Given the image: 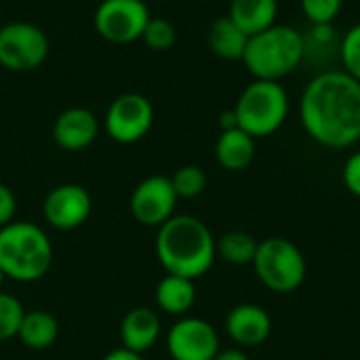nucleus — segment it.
<instances>
[{
    "instance_id": "obj_8",
    "label": "nucleus",
    "mask_w": 360,
    "mask_h": 360,
    "mask_svg": "<svg viewBox=\"0 0 360 360\" xmlns=\"http://www.w3.org/2000/svg\"><path fill=\"white\" fill-rule=\"evenodd\" d=\"M143 0H101L93 13L95 32L112 44H131L141 40L150 21Z\"/></svg>"
},
{
    "instance_id": "obj_30",
    "label": "nucleus",
    "mask_w": 360,
    "mask_h": 360,
    "mask_svg": "<svg viewBox=\"0 0 360 360\" xmlns=\"http://www.w3.org/2000/svg\"><path fill=\"white\" fill-rule=\"evenodd\" d=\"M219 129H221V131L238 129V120H236L234 108H232V110H226V112H221V114H219Z\"/></svg>"
},
{
    "instance_id": "obj_15",
    "label": "nucleus",
    "mask_w": 360,
    "mask_h": 360,
    "mask_svg": "<svg viewBox=\"0 0 360 360\" xmlns=\"http://www.w3.org/2000/svg\"><path fill=\"white\" fill-rule=\"evenodd\" d=\"M158 338H160V319L152 308L139 306L124 314L120 325L122 348L143 354L150 348H154Z\"/></svg>"
},
{
    "instance_id": "obj_6",
    "label": "nucleus",
    "mask_w": 360,
    "mask_h": 360,
    "mask_svg": "<svg viewBox=\"0 0 360 360\" xmlns=\"http://www.w3.org/2000/svg\"><path fill=\"white\" fill-rule=\"evenodd\" d=\"M251 266L264 287L283 295L297 291L308 274L304 253L295 247V243L281 236L262 240Z\"/></svg>"
},
{
    "instance_id": "obj_24",
    "label": "nucleus",
    "mask_w": 360,
    "mask_h": 360,
    "mask_svg": "<svg viewBox=\"0 0 360 360\" xmlns=\"http://www.w3.org/2000/svg\"><path fill=\"white\" fill-rule=\"evenodd\" d=\"M23 314L25 310L21 302L11 293L0 291V342H8L17 338Z\"/></svg>"
},
{
    "instance_id": "obj_29",
    "label": "nucleus",
    "mask_w": 360,
    "mask_h": 360,
    "mask_svg": "<svg viewBox=\"0 0 360 360\" xmlns=\"http://www.w3.org/2000/svg\"><path fill=\"white\" fill-rule=\"evenodd\" d=\"M101 360H143L141 359V354H137V352H131V350H127V348H116V350H112V352H108L105 356Z\"/></svg>"
},
{
    "instance_id": "obj_19",
    "label": "nucleus",
    "mask_w": 360,
    "mask_h": 360,
    "mask_svg": "<svg viewBox=\"0 0 360 360\" xmlns=\"http://www.w3.org/2000/svg\"><path fill=\"white\" fill-rule=\"evenodd\" d=\"M207 38H209L211 51L217 57H221L226 61H243V55H245L249 36L228 15L217 17L211 23Z\"/></svg>"
},
{
    "instance_id": "obj_33",
    "label": "nucleus",
    "mask_w": 360,
    "mask_h": 360,
    "mask_svg": "<svg viewBox=\"0 0 360 360\" xmlns=\"http://www.w3.org/2000/svg\"><path fill=\"white\" fill-rule=\"evenodd\" d=\"M143 2H148V0H143Z\"/></svg>"
},
{
    "instance_id": "obj_13",
    "label": "nucleus",
    "mask_w": 360,
    "mask_h": 360,
    "mask_svg": "<svg viewBox=\"0 0 360 360\" xmlns=\"http://www.w3.org/2000/svg\"><path fill=\"white\" fill-rule=\"evenodd\" d=\"M99 135V120L89 108H68L53 122V139L65 152L86 150Z\"/></svg>"
},
{
    "instance_id": "obj_2",
    "label": "nucleus",
    "mask_w": 360,
    "mask_h": 360,
    "mask_svg": "<svg viewBox=\"0 0 360 360\" xmlns=\"http://www.w3.org/2000/svg\"><path fill=\"white\" fill-rule=\"evenodd\" d=\"M156 257L167 274L196 281L211 270L217 257L215 238L198 217L173 215L158 228Z\"/></svg>"
},
{
    "instance_id": "obj_16",
    "label": "nucleus",
    "mask_w": 360,
    "mask_h": 360,
    "mask_svg": "<svg viewBox=\"0 0 360 360\" xmlns=\"http://www.w3.org/2000/svg\"><path fill=\"white\" fill-rule=\"evenodd\" d=\"M278 0H232L228 17L247 34L255 36L276 23Z\"/></svg>"
},
{
    "instance_id": "obj_4",
    "label": "nucleus",
    "mask_w": 360,
    "mask_h": 360,
    "mask_svg": "<svg viewBox=\"0 0 360 360\" xmlns=\"http://www.w3.org/2000/svg\"><path fill=\"white\" fill-rule=\"evenodd\" d=\"M304 57V36L291 25L274 23L272 27L249 36L243 63L255 80L281 82L300 68Z\"/></svg>"
},
{
    "instance_id": "obj_7",
    "label": "nucleus",
    "mask_w": 360,
    "mask_h": 360,
    "mask_svg": "<svg viewBox=\"0 0 360 360\" xmlns=\"http://www.w3.org/2000/svg\"><path fill=\"white\" fill-rule=\"evenodd\" d=\"M51 53L49 36L30 21L0 25V65L8 72L38 70Z\"/></svg>"
},
{
    "instance_id": "obj_26",
    "label": "nucleus",
    "mask_w": 360,
    "mask_h": 360,
    "mask_svg": "<svg viewBox=\"0 0 360 360\" xmlns=\"http://www.w3.org/2000/svg\"><path fill=\"white\" fill-rule=\"evenodd\" d=\"M340 59L344 72L360 82V23L352 25L340 42Z\"/></svg>"
},
{
    "instance_id": "obj_14",
    "label": "nucleus",
    "mask_w": 360,
    "mask_h": 360,
    "mask_svg": "<svg viewBox=\"0 0 360 360\" xmlns=\"http://www.w3.org/2000/svg\"><path fill=\"white\" fill-rule=\"evenodd\" d=\"M226 331L240 348H255L270 338L272 319L257 304H238L226 316Z\"/></svg>"
},
{
    "instance_id": "obj_18",
    "label": "nucleus",
    "mask_w": 360,
    "mask_h": 360,
    "mask_svg": "<svg viewBox=\"0 0 360 360\" xmlns=\"http://www.w3.org/2000/svg\"><path fill=\"white\" fill-rule=\"evenodd\" d=\"M154 297H156V306L162 312L171 316H184L192 310L196 302V287H194V281L190 278L167 274L156 285Z\"/></svg>"
},
{
    "instance_id": "obj_12",
    "label": "nucleus",
    "mask_w": 360,
    "mask_h": 360,
    "mask_svg": "<svg viewBox=\"0 0 360 360\" xmlns=\"http://www.w3.org/2000/svg\"><path fill=\"white\" fill-rule=\"evenodd\" d=\"M93 211L91 194L78 184H61L53 188L42 202L44 221L59 232H70L80 228Z\"/></svg>"
},
{
    "instance_id": "obj_1",
    "label": "nucleus",
    "mask_w": 360,
    "mask_h": 360,
    "mask_svg": "<svg viewBox=\"0 0 360 360\" xmlns=\"http://www.w3.org/2000/svg\"><path fill=\"white\" fill-rule=\"evenodd\" d=\"M304 131L323 148L346 150L360 141V82L344 70L314 76L300 99Z\"/></svg>"
},
{
    "instance_id": "obj_3",
    "label": "nucleus",
    "mask_w": 360,
    "mask_h": 360,
    "mask_svg": "<svg viewBox=\"0 0 360 360\" xmlns=\"http://www.w3.org/2000/svg\"><path fill=\"white\" fill-rule=\"evenodd\" d=\"M53 245L32 221H11L0 228V270L17 283H36L51 270Z\"/></svg>"
},
{
    "instance_id": "obj_32",
    "label": "nucleus",
    "mask_w": 360,
    "mask_h": 360,
    "mask_svg": "<svg viewBox=\"0 0 360 360\" xmlns=\"http://www.w3.org/2000/svg\"><path fill=\"white\" fill-rule=\"evenodd\" d=\"M4 278H6V276H4V274H2V270H0V289H2V283H4Z\"/></svg>"
},
{
    "instance_id": "obj_17",
    "label": "nucleus",
    "mask_w": 360,
    "mask_h": 360,
    "mask_svg": "<svg viewBox=\"0 0 360 360\" xmlns=\"http://www.w3.org/2000/svg\"><path fill=\"white\" fill-rule=\"evenodd\" d=\"M215 158L226 171H245L255 158V139L243 129L221 131L215 143Z\"/></svg>"
},
{
    "instance_id": "obj_28",
    "label": "nucleus",
    "mask_w": 360,
    "mask_h": 360,
    "mask_svg": "<svg viewBox=\"0 0 360 360\" xmlns=\"http://www.w3.org/2000/svg\"><path fill=\"white\" fill-rule=\"evenodd\" d=\"M15 213H17V198L13 190L0 181V228L15 221Z\"/></svg>"
},
{
    "instance_id": "obj_10",
    "label": "nucleus",
    "mask_w": 360,
    "mask_h": 360,
    "mask_svg": "<svg viewBox=\"0 0 360 360\" xmlns=\"http://www.w3.org/2000/svg\"><path fill=\"white\" fill-rule=\"evenodd\" d=\"M177 194L173 190L171 177L165 175H150L141 179L129 200L131 215L135 221L148 228H160L175 215Z\"/></svg>"
},
{
    "instance_id": "obj_25",
    "label": "nucleus",
    "mask_w": 360,
    "mask_h": 360,
    "mask_svg": "<svg viewBox=\"0 0 360 360\" xmlns=\"http://www.w3.org/2000/svg\"><path fill=\"white\" fill-rule=\"evenodd\" d=\"M300 4L304 17L314 27H323V25H331L340 17L344 0H300Z\"/></svg>"
},
{
    "instance_id": "obj_23",
    "label": "nucleus",
    "mask_w": 360,
    "mask_h": 360,
    "mask_svg": "<svg viewBox=\"0 0 360 360\" xmlns=\"http://www.w3.org/2000/svg\"><path fill=\"white\" fill-rule=\"evenodd\" d=\"M177 40V30L169 19L162 17H150L143 34H141V42L152 49V51H169Z\"/></svg>"
},
{
    "instance_id": "obj_31",
    "label": "nucleus",
    "mask_w": 360,
    "mask_h": 360,
    "mask_svg": "<svg viewBox=\"0 0 360 360\" xmlns=\"http://www.w3.org/2000/svg\"><path fill=\"white\" fill-rule=\"evenodd\" d=\"M213 360H249V356L240 348H228V350H219Z\"/></svg>"
},
{
    "instance_id": "obj_27",
    "label": "nucleus",
    "mask_w": 360,
    "mask_h": 360,
    "mask_svg": "<svg viewBox=\"0 0 360 360\" xmlns=\"http://www.w3.org/2000/svg\"><path fill=\"white\" fill-rule=\"evenodd\" d=\"M342 177H344V186L348 188V192L360 198V150L346 160Z\"/></svg>"
},
{
    "instance_id": "obj_21",
    "label": "nucleus",
    "mask_w": 360,
    "mask_h": 360,
    "mask_svg": "<svg viewBox=\"0 0 360 360\" xmlns=\"http://www.w3.org/2000/svg\"><path fill=\"white\" fill-rule=\"evenodd\" d=\"M257 245L259 243L249 232H240V230L228 232L219 240H215L217 255L230 266H249V264H253L255 253H257Z\"/></svg>"
},
{
    "instance_id": "obj_11",
    "label": "nucleus",
    "mask_w": 360,
    "mask_h": 360,
    "mask_svg": "<svg viewBox=\"0 0 360 360\" xmlns=\"http://www.w3.org/2000/svg\"><path fill=\"white\" fill-rule=\"evenodd\" d=\"M167 350L173 360H213L219 352V335L211 323L184 316L169 329Z\"/></svg>"
},
{
    "instance_id": "obj_20",
    "label": "nucleus",
    "mask_w": 360,
    "mask_h": 360,
    "mask_svg": "<svg viewBox=\"0 0 360 360\" xmlns=\"http://www.w3.org/2000/svg\"><path fill=\"white\" fill-rule=\"evenodd\" d=\"M17 338L30 350H46L59 338V323L46 310H30L21 319Z\"/></svg>"
},
{
    "instance_id": "obj_22",
    "label": "nucleus",
    "mask_w": 360,
    "mask_h": 360,
    "mask_svg": "<svg viewBox=\"0 0 360 360\" xmlns=\"http://www.w3.org/2000/svg\"><path fill=\"white\" fill-rule=\"evenodd\" d=\"M171 184H173V190L177 194V198H196L205 192L207 188V173L196 167V165H186V167H179L173 175H171Z\"/></svg>"
},
{
    "instance_id": "obj_5",
    "label": "nucleus",
    "mask_w": 360,
    "mask_h": 360,
    "mask_svg": "<svg viewBox=\"0 0 360 360\" xmlns=\"http://www.w3.org/2000/svg\"><path fill=\"white\" fill-rule=\"evenodd\" d=\"M234 114L238 129L253 139L274 135L289 116V95L281 82L253 80L236 99Z\"/></svg>"
},
{
    "instance_id": "obj_9",
    "label": "nucleus",
    "mask_w": 360,
    "mask_h": 360,
    "mask_svg": "<svg viewBox=\"0 0 360 360\" xmlns=\"http://www.w3.org/2000/svg\"><path fill=\"white\" fill-rule=\"evenodd\" d=\"M154 127V105L141 93L118 95L105 112L103 129L116 143L129 146L141 141Z\"/></svg>"
}]
</instances>
